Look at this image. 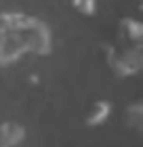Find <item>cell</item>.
Instances as JSON below:
<instances>
[{
	"instance_id": "obj_1",
	"label": "cell",
	"mask_w": 143,
	"mask_h": 147,
	"mask_svg": "<svg viewBox=\"0 0 143 147\" xmlns=\"http://www.w3.org/2000/svg\"><path fill=\"white\" fill-rule=\"evenodd\" d=\"M51 28L42 19L25 13L0 15V65H11L23 55H49Z\"/></svg>"
},
{
	"instance_id": "obj_2",
	"label": "cell",
	"mask_w": 143,
	"mask_h": 147,
	"mask_svg": "<svg viewBox=\"0 0 143 147\" xmlns=\"http://www.w3.org/2000/svg\"><path fill=\"white\" fill-rule=\"evenodd\" d=\"M105 61L116 76L128 78L139 74L143 67V44L116 42L105 49Z\"/></svg>"
},
{
	"instance_id": "obj_3",
	"label": "cell",
	"mask_w": 143,
	"mask_h": 147,
	"mask_svg": "<svg viewBox=\"0 0 143 147\" xmlns=\"http://www.w3.org/2000/svg\"><path fill=\"white\" fill-rule=\"evenodd\" d=\"M116 40L128 44H143V23L135 17H122L116 28Z\"/></svg>"
},
{
	"instance_id": "obj_4",
	"label": "cell",
	"mask_w": 143,
	"mask_h": 147,
	"mask_svg": "<svg viewBox=\"0 0 143 147\" xmlns=\"http://www.w3.org/2000/svg\"><path fill=\"white\" fill-rule=\"evenodd\" d=\"M112 113V103L105 101V99H97V101H93L91 109L86 111V118H84V124L86 126H101L107 122V118H110Z\"/></svg>"
},
{
	"instance_id": "obj_5",
	"label": "cell",
	"mask_w": 143,
	"mask_h": 147,
	"mask_svg": "<svg viewBox=\"0 0 143 147\" xmlns=\"http://www.w3.org/2000/svg\"><path fill=\"white\" fill-rule=\"evenodd\" d=\"M25 139V128L17 122L0 124V147H17Z\"/></svg>"
},
{
	"instance_id": "obj_6",
	"label": "cell",
	"mask_w": 143,
	"mask_h": 147,
	"mask_svg": "<svg viewBox=\"0 0 143 147\" xmlns=\"http://www.w3.org/2000/svg\"><path fill=\"white\" fill-rule=\"evenodd\" d=\"M124 124H126V128L141 132V128H143V105H141V101H133L131 105H126Z\"/></svg>"
},
{
	"instance_id": "obj_7",
	"label": "cell",
	"mask_w": 143,
	"mask_h": 147,
	"mask_svg": "<svg viewBox=\"0 0 143 147\" xmlns=\"http://www.w3.org/2000/svg\"><path fill=\"white\" fill-rule=\"evenodd\" d=\"M70 4L74 11H78L84 17H91L97 13V0H70Z\"/></svg>"
}]
</instances>
